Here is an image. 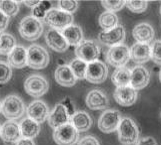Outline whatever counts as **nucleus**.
I'll use <instances>...</instances> for the list:
<instances>
[{
	"mask_svg": "<svg viewBox=\"0 0 161 145\" xmlns=\"http://www.w3.org/2000/svg\"><path fill=\"white\" fill-rule=\"evenodd\" d=\"M147 1H142V0H138V1H133V0H130V1H126L125 6L128 8L131 12L133 13H143L144 11L147 9Z\"/></svg>",
	"mask_w": 161,
	"mask_h": 145,
	"instance_id": "33",
	"label": "nucleus"
},
{
	"mask_svg": "<svg viewBox=\"0 0 161 145\" xmlns=\"http://www.w3.org/2000/svg\"><path fill=\"white\" fill-rule=\"evenodd\" d=\"M75 54L78 59L90 64L98 60L100 56V48L93 40H83L75 48Z\"/></svg>",
	"mask_w": 161,
	"mask_h": 145,
	"instance_id": "7",
	"label": "nucleus"
},
{
	"mask_svg": "<svg viewBox=\"0 0 161 145\" xmlns=\"http://www.w3.org/2000/svg\"><path fill=\"white\" fill-rule=\"evenodd\" d=\"M44 21L54 29L64 30L73 23V16L60 9H50L46 12Z\"/></svg>",
	"mask_w": 161,
	"mask_h": 145,
	"instance_id": "5",
	"label": "nucleus"
},
{
	"mask_svg": "<svg viewBox=\"0 0 161 145\" xmlns=\"http://www.w3.org/2000/svg\"><path fill=\"white\" fill-rule=\"evenodd\" d=\"M55 80L58 82V85L71 88L76 83V77L74 76L73 72L70 69V66L62 65L59 66L55 71Z\"/></svg>",
	"mask_w": 161,
	"mask_h": 145,
	"instance_id": "21",
	"label": "nucleus"
},
{
	"mask_svg": "<svg viewBox=\"0 0 161 145\" xmlns=\"http://www.w3.org/2000/svg\"><path fill=\"white\" fill-rule=\"evenodd\" d=\"M118 139L124 145L137 144L139 140V129L136 123L129 118H122L118 126Z\"/></svg>",
	"mask_w": 161,
	"mask_h": 145,
	"instance_id": "1",
	"label": "nucleus"
},
{
	"mask_svg": "<svg viewBox=\"0 0 161 145\" xmlns=\"http://www.w3.org/2000/svg\"><path fill=\"white\" fill-rule=\"evenodd\" d=\"M19 5L16 1L12 0H4V1L0 2V11L8 16V17H12L18 13Z\"/></svg>",
	"mask_w": 161,
	"mask_h": 145,
	"instance_id": "31",
	"label": "nucleus"
},
{
	"mask_svg": "<svg viewBox=\"0 0 161 145\" xmlns=\"http://www.w3.org/2000/svg\"><path fill=\"white\" fill-rule=\"evenodd\" d=\"M25 112V107L22 99L17 96L5 98L1 105V113L9 120L20 118Z\"/></svg>",
	"mask_w": 161,
	"mask_h": 145,
	"instance_id": "3",
	"label": "nucleus"
},
{
	"mask_svg": "<svg viewBox=\"0 0 161 145\" xmlns=\"http://www.w3.org/2000/svg\"><path fill=\"white\" fill-rule=\"evenodd\" d=\"M160 115H161V113H160Z\"/></svg>",
	"mask_w": 161,
	"mask_h": 145,
	"instance_id": "48",
	"label": "nucleus"
},
{
	"mask_svg": "<svg viewBox=\"0 0 161 145\" xmlns=\"http://www.w3.org/2000/svg\"><path fill=\"white\" fill-rule=\"evenodd\" d=\"M8 23H9V17L5 15L2 11H0V32L6 29Z\"/></svg>",
	"mask_w": 161,
	"mask_h": 145,
	"instance_id": "39",
	"label": "nucleus"
},
{
	"mask_svg": "<svg viewBox=\"0 0 161 145\" xmlns=\"http://www.w3.org/2000/svg\"><path fill=\"white\" fill-rule=\"evenodd\" d=\"M130 80H131V71L123 67V68L116 69L111 77V81L117 88L121 87H127L130 85Z\"/></svg>",
	"mask_w": 161,
	"mask_h": 145,
	"instance_id": "27",
	"label": "nucleus"
},
{
	"mask_svg": "<svg viewBox=\"0 0 161 145\" xmlns=\"http://www.w3.org/2000/svg\"><path fill=\"white\" fill-rule=\"evenodd\" d=\"M70 115L67 109L62 103H58L54 107L53 110L48 116V123L52 128H56L62 126L66 123H69Z\"/></svg>",
	"mask_w": 161,
	"mask_h": 145,
	"instance_id": "14",
	"label": "nucleus"
},
{
	"mask_svg": "<svg viewBox=\"0 0 161 145\" xmlns=\"http://www.w3.org/2000/svg\"><path fill=\"white\" fill-rule=\"evenodd\" d=\"M151 59L154 63L161 65V41H155L151 46Z\"/></svg>",
	"mask_w": 161,
	"mask_h": 145,
	"instance_id": "36",
	"label": "nucleus"
},
{
	"mask_svg": "<svg viewBox=\"0 0 161 145\" xmlns=\"http://www.w3.org/2000/svg\"><path fill=\"white\" fill-rule=\"evenodd\" d=\"M136 145H157V143L152 137H143L137 142Z\"/></svg>",
	"mask_w": 161,
	"mask_h": 145,
	"instance_id": "40",
	"label": "nucleus"
},
{
	"mask_svg": "<svg viewBox=\"0 0 161 145\" xmlns=\"http://www.w3.org/2000/svg\"><path fill=\"white\" fill-rule=\"evenodd\" d=\"M19 125H20L22 138L33 139L38 135V133L40 131L39 123H37L36 121L32 120L29 118L22 120Z\"/></svg>",
	"mask_w": 161,
	"mask_h": 145,
	"instance_id": "26",
	"label": "nucleus"
},
{
	"mask_svg": "<svg viewBox=\"0 0 161 145\" xmlns=\"http://www.w3.org/2000/svg\"><path fill=\"white\" fill-rule=\"evenodd\" d=\"M12 76V71H11L10 66L6 63L0 62V83L7 82Z\"/></svg>",
	"mask_w": 161,
	"mask_h": 145,
	"instance_id": "35",
	"label": "nucleus"
},
{
	"mask_svg": "<svg viewBox=\"0 0 161 145\" xmlns=\"http://www.w3.org/2000/svg\"><path fill=\"white\" fill-rule=\"evenodd\" d=\"M159 80H160V82H161V69H160V71H159Z\"/></svg>",
	"mask_w": 161,
	"mask_h": 145,
	"instance_id": "45",
	"label": "nucleus"
},
{
	"mask_svg": "<svg viewBox=\"0 0 161 145\" xmlns=\"http://www.w3.org/2000/svg\"><path fill=\"white\" fill-rule=\"evenodd\" d=\"M108 76V69L101 61H95V62L88 64L86 71L85 79L91 83H101L106 81Z\"/></svg>",
	"mask_w": 161,
	"mask_h": 145,
	"instance_id": "11",
	"label": "nucleus"
},
{
	"mask_svg": "<svg viewBox=\"0 0 161 145\" xmlns=\"http://www.w3.org/2000/svg\"><path fill=\"white\" fill-rule=\"evenodd\" d=\"M46 12L47 11L44 9V7L40 3V5H38V6H36L35 8H33V17L38 20L41 18L44 19V17H45V15H46Z\"/></svg>",
	"mask_w": 161,
	"mask_h": 145,
	"instance_id": "38",
	"label": "nucleus"
},
{
	"mask_svg": "<svg viewBox=\"0 0 161 145\" xmlns=\"http://www.w3.org/2000/svg\"><path fill=\"white\" fill-rule=\"evenodd\" d=\"M25 92L33 98H40L45 94L49 88L48 82L38 75L30 76L24 82Z\"/></svg>",
	"mask_w": 161,
	"mask_h": 145,
	"instance_id": "10",
	"label": "nucleus"
},
{
	"mask_svg": "<svg viewBox=\"0 0 161 145\" xmlns=\"http://www.w3.org/2000/svg\"><path fill=\"white\" fill-rule=\"evenodd\" d=\"M114 99L122 107H130L136 102L137 91L130 86L116 88L114 92Z\"/></svg>",
	"mask_w": 161,
	"mask_h": 145,
	"instance_id": "17",
	"label": "nucleus"
},
{
	"mask_svg": "<svg viewBox=\"0 0 161 145\" xmlns=\"http://www.w3.org/2000/svg\"><path fill=\"white\" fill-rule=\"evenodd\" d=\"M101 4L108 12L115 13L116 11L121 10L125 6L126 1H123V0H106L105 1V0H103V1H101Z\"/></svg>",
	"mask_w": 161,
	"mask_h": 145,
	"instance_id": "32",
	"label": "nucleus"
},
{
	"mask_svg": "<svg viewBox=\"0 0 161 145\" xmlns=\"http://www.w3.org/2000/svg\"><path fill=\"white\" fill-rule=\"evenodd\" d=\"M1 105H2V102H1V98H0V112H1Z\"/></svg>",
	"mask_w": 161,
	"mask_h": 145,
	"instance_id": "44",
	"label": "nucleus"
},
{
	"mask_svg": "<svg viewBox=\"0 0 161 145\" xmlns=\"http://www.w3.org/2000/svg\"><path fill=\"white\" fill-rule=\"evenodd\" d=\"M88 64L80 59H75L70 64V69L73 72L76 79H85L86 78V71H87Z\"/></svg>",
	"mask_w": 161,
	"mask_h": 145,
	"instance_id": "30",
	"label": "nucleus"
},
{
	"mask_svg": "<svg viewBox=\"0 0 161 145\" xmlns=\"http://www.w3.org/2000/svg\"><path fill=\"white\" fill-rule=\"evenodd\" d=\"M107 62L115 68H123L130 60V50L126 45L111 47L106 53Z\"/></svg>",
	"mask_w": 161,
	"mask_h": 145,
	"instance_id": "8",
	"label": "nucleus"
},
{
	"mask_svg": "<svg viewBox=\"0 0 161 145\" xmlns=\"http://www.w3.org/2000/svg\"><path fill=\"white\" fill-rule=\"evenodd\" d=\"M77 145H100V143H99L97 138L89 135L79 139V141L77 142Z\"/></svg>",
	"mask_w": 161,
	"mask_h": 145,
	"instance_id": "37",
	"label": "nucleus"
},
{
	"mask_svg": "<svg viewBox=\"0 0 161 145\" xmlns=\"http://www.w3.org/2000/svg\"><path fill=\"white\" fill-rule=\"evenodd\" d=\"M64 107L66 108V109H67V111H68V113H69V115H70V118L72 115H73L75 112H74V108H73V105H72V103H71V102H70V99H69V98H66L64 100H63V103H62Z\"/></svg>",
	"mask_w": 161,
	"mask_h": 145,
	"instance_id": "41",
	"label": "nucleus"
},
{
	"mask_svg": "<svg viewBox=\"0 0 161 145\" xmlns=\"http://www.w3.org/2000/svg\"><path fill=\"white\" fill-rule=\"evenodd\" d=\"M91 116L85 111H77L70 118V123L78 132H85L92 126Z\"/></svg>",
	"mask_w": 161,
	"mask_h": 145,
	"instance_id": "24",
	"label": "nucleus"
},
{
	"mask_svg": "<svg viewBox=\"0 0 161 145\" xmlns=\"http://www.w3.org/2000/svg\"><path fill=\"white\" fill-rule=\"evenodd\" d=\"M20 125L13 120H8L2 125L0 137L5 143H16L21 139Z\"/></svg>",
	"mask_w": 161,
	"mask_h": 145,
	"instance_id": "16",
	"label": "nucleus"
},
{
	"mask_svg": "<svg viewBox=\"0 0 161 145\" xmlns=\"http://www.w3.org/2000/svg\"><path fill=\"white\" fill-rule=\"evenodd\" d=\"M27 115L37 123H42L49 116V108L47 104L42 100H34L31 102L26 109Z\"/></svg>",
	"mask_w": 161,
	"mask_h": 145,
	"instance_id": "13",
	"label": "nucleus"
},
{
	"mask_svg": "<svg viewBox=\"0 0 161 145\" xmlns=\"http://www.w3.org/2000/svg\"><path fill=\"white\" fill-rule=\"evenodd\" d=\"M15 46V39L13 36L2 33L0 36V53L3 55H9Z\"/></svg>",
	"mask_w": 161,
	"mask_h": 145,
	"instance_id": "29",
	"label": "nucleus"
},
{
	"mask_svg": "<svg viewBox=\"0 0 161 145\" xmlns=\"http://www.w3.org/2000/svg\"><path fill=\"white\" fill-rule=\"evenodd\" d=\"M24 3L26 4V5H28V6H30V7H36V6H38L40 3H41V1H24Z\"/></svg>",
	"mask_w": 161,
	"mask_h": 145,
	"instance_id": "43",
	"label": "nucleus"
},
{
	"mask_svg": "<svg viewBox=\"0 0 161 145\" xmlns=\"http://www.w3.org/2000/svg\"><path fill=\"white\" fill-rule=\"evenodd\" d=\"M122 120L119 111L113 109H107L100 115L98 119L99 130L104 133H111L118 129V126Z\"/></svg>",
	"mask_w": 161,
	"mask_h": 145,
	"instance_id": "9",
	"label": "nucleus"
},
{
	"mask_svg": "<svg viewBox=\"0 0 161 145\" xmlns=\"http://www.w3.org/2000/svg\"><path fill=\"white\" fill-rule=\"evenodd\" d=\"M149 80H150V74L144 67L137 66L131 71L130 87H132L134 90L139 91L144 88L148 85Z\"/></svg>",
	"mask_w": 161,
	"mask_h": 145,
	"instance_id": "18",
	"label": "nucleus"
},
{
	"mask_svg": "<svg viewBox=\"0 0 161 145\" xmlns=\"http://www.w3.org/2000/svg\"><path fill=\"white\" fill-rule=\"evenodd\" d=\"M53 139L58 145H74L79 141V132L69 122L54 129Z\"/></svg>",
	"mask_w": 161,
	"mask_h": 145,
	"instance_id": "6",
	"label": "nucleus"
},
{
	"mask_svg": "<svg viewBox=\"0 0 161 145\" xmlns=\"http://www.w3.org/2000/svg\"><path fill=\"white\" fill-rule=\"evenodd\" d=\"M130 58L136 64L147 63L151 59V47L148 44L135 43L131 47Z\"/></svg>",
	"mask_w": 161,
	"mask_h": 145,
	"instance_id": "20",
	"label": "nucleus"
},
{
	"mask_svg": "<svg viewBox=\"0 0 161 145\" xmlns=\"http://www.w3.org/2000/svg\"><path fill=\"white\" fill-rule=\"evenodd\" d=\"M0 132H1V126H0Z\"/></svg>",
	"mask_w": 161,
	"mask_h": 145,
	"instance_id": "46",
	"label": "nucleus"
},
{
	"mask_svg": "<svg viewBox=\"0 0 161 145\" xmlns=\"http://www.w3.org/2000/svg\"><path fill=\"white\" fill-rule=\"evenodd\" d=\"M8 63L10 67L16 69L24 68L27 65V50L24 47L16 45L8 55Z\"/></svg>",
	"mask_w": 161,
	"mask_h": 145,
	"instance_id": "23",
	"label": "nucleus"
},
{
	"mask_svg": "<svg viewBox=\"0 0 161 145\" xmlns=\"http://www.w3.org/2000/svg\"><path fill=\"white\" fill-rule=\"evenodd\" d=\"M49 64V54L43 47L32 45L27 49V66L34 70L46 68Z\"/></svg>",
	"mask_w": 161,
	"mask_h": 145,
	"instance_id": "4",
	"label": "nucleus"
},
{
	"mask_svg": "<svg viewBox=\"0 0 161 145\" xmlns=\"http://www.w3.org/2000/svg\"><path fill=\"white\" fill-rule=\"evenodd\" d=\"M59 8L69 14L74 13L78 8V2L76 0H60L58 1Z\"/></svg>",
	"mask_w": 161,
	"mask_h": 145,
	"instance_id": "34",
	"label": "nucleus"
},
{
	"mask_svg": "<svg viewBox=\"0 0 161 145\" xmlns=\"http://www.w3.org/2000/svg\"><path fill=\"white\" fill-rule=\"evenodd\" d=\"M132 34L137 43L148 44L154 39L155 32L150 24L139 23L134 27Z\"/></svg>",
	"mask_w": 161,
	"mask_h": 145,
	"instance_id": "22",
	"label": "nucleus"
},
{
	"mask_svg": "<svg viewBox=\"0 0 161 145\" xmlns=\"http://www.w3.org/2000/svg\"><path fill=\"white\" fill-rule=\"evenodd\" d=\"M125 38V29L122 25H118L114 29L110 31H102L99 33L98 40L103 45L114 47L117 45H121V43L124 41Z\"/></svg>",
	"mask_w": 161,
	"mask_h": 145,
	"instance_id": "12",
	"label": "nucleus"
},
{
	"mask_svg": "<svg viewBox=\"0 0 161 145\" xmlns=\"http://www.w3.org/2000/svg\"><path fill=\"white\" fill-rule=\"evenodd\" d=\"M43 26L40 20L34 18L33 16H27L20 21L19 33L22 38L27 41L37 40L42 35Z\"/></svg>",
	"mask_w": 161,
	"mask_h": 145,
	"instance_id": "2",
	"label": "nucleus"
},
{
	"mask_svg": "<svg viewBox=\"0 0 161 145\" xmlns=\"http://www.w3.org/2000/svg\"><path fill=\"white\" fill-rule=\"evenodd\" d=\"M160 14H161V6H160Z\"/></svg>",
	"mask_w": 161,
	"mask_h": 145,
	"instance_id": "47",
	"label": "nucleus"
},
{
	"mask_svg": "<svg viewBox=\"0 0 161 145\" xmlns=\"http://www.w3.org/2000/svg\"><path fill=\"white\" fill-rule=\"evenodd\" d=\"M16 145H35V143L32 139L21 138L20 140H18L17 142H16Z\"/></svg>",
	"mask_w": 161,
	"mask_h": 145,
	"instance_id": "42",
	"label": "nucleus"
},
{
	"mask_svg": "<svg viewBox=\"0 0 161 145\" xmlns=\"http://www.w3.org/2000/svg\"><path fill=\"white\" fill-rule=\"evenodd\" d=\"M62 35L70 46H78L83 41V31L77 25H70L62 30Z\"/></svg>",
	"mask_w": 161,
	"mask_h": 145,
	"instance_id": "25",
	"label": "nucleus"
},
{
	"mask_svg": "<svg viewBox=\"0 0 161 145\" xmlns=\"http://www.w3.org/2000/svg\"><path fill=\"white\" fill-rule=\"evenodd\" d=\"M45 41L49 47L58 53L65 52L69 47V44L62 35V33H60L56 29H49L47 31Z\"/></svg>",
	"mask_w": 161,
	"mask_h": 145,
	"instance_id": "15",
	"label": "nucleus"
},
{
	"mask_svg": "<svg viewBox=\"0 0 161 145\" xmlns=\"http://www.w3.org/2000/svg\"><path fill=\"white\" fill-rule=\"evenodd\" d=\"M99 25L103 29V31H110L118 26V17L113 12L105 11L99 16Z\"/></svg>",
	"mask_w": 161,
	"mask_h": 145,
	"instance_id": "28",
	"label": "nucleus"
},
{
	"mask_svg": "<svg viewBox=\"0 0 161 145\" xmlns=\"http://www.w3.org/2000/svg\"><path fill=\"white\" fill-rule=\"evenodd\" d=\"M86 105L92 110L104 109L109 105L108 98L102 91L92 90L88 92L86 97Z\"/></svg>",
	"mask_w": 161,
	"mask_h": 145,
	"instance_id": "19",
	"label": "nucleus"
}]
</instances>
